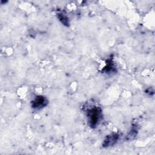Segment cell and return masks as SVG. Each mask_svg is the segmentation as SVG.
Returning <instances> with one entry per match:
<instances>
[{
  "label": "cell",
  "instance_id": "1",
  "mask_svg": "<svg viewBox=\"0 0 155 155\" xmlns=\"http://www.w3.org/2000/svg\"><path fill=\"white\" fill-rule=\"evenodd\" d=\"M101 116V110L100 108L97 107H93V108L88 110L87 111V117L90 125L93 128L96 127Z\"/></svg>",
  "mask_w": 155,
  "mask_h": 155
},
{
  "label": "cell",
  "instance_id": "2",
  "mask_svg": "<svg viewBox=\"0 0 155 155\" xmlns=\"http://www.w3.org/2000/svg\"><path fill=\"white\" fill-rule=\"evenodd\" d=\"M31 106L35 109H40L47 104V99L43 96H37L31 102Z\"/></svg>",
  "mask_w": 155,
  "mask_h": 155
},
{
  "label": "cell",
  "instance_id": "3",
  "mask_svg": "<svg viewBox=\"0 0 155 155\" xmlns=\"http://www.w3.org/2000/svg\"><path fill=\"white\" fill-rule=\"evenodd\" d=\"M118 137H119V136L117 134H112L107 136L104 142V144H103L104 146L105 147H108L114 145L117 140Z\"/></svg>",
  "mask_w": 155,
  "mask_h": 155
},
{
  "label": "cell",
  "instance_id": "4",
  "mask_svg": "<svg viewBox=\"0 0 155 155\" xmlns=\"http://www.w3.org/2000/svg\"><path fill=\"white\" fill-rule=\"evenodd\" d=\"M58 18H59V20L62 22V24H64V25H68V18L64 15L59 14L58 15Z\"/></svg>",
  "mask_w": 155,
  "mask_h": 155
}]
</instances>
